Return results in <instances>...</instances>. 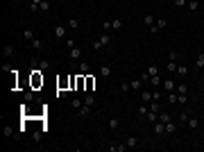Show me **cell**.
Returning a JSON list of instances; mask_svg holds the SVG:
<instances>
[{
  "label": "cell",
  "instance_id": "35",
  "mask_svg": "<svg viewBox=\"0 0 204 152\" xmlns=\"http://www.w3.org/2000/svg\"><path fill=\"white\" fill-rule=\"evenodd\" d=\"M175 91L181 96V93H188V86H186V84H177V89H175Z\"/></svg>",
  "mask_w": 204,
  "mask_h": 152
},
{
  "label": "cell",
  "instance_id": "10",
  "mask_svg": "<svg viewBox=\"0 0 204 152\" xmlns=\"http://www.w3.org/2000/svg\"><path fill=\"white\" fill-rule=\"evenodd\" d=\"M100 75H102V77H111V66L109 64H102L100 66Z\"/></svg>",
  "mask_w": 204,
  "mask_h": 152
},
{
  "label": "cell",
  "instance_id": "1",
  "mask_svg": "<svg viewBox=\"0 0 204 152\" xmlns=\"http://www.w3.org/2000/svg\"><path fill=\"white\" fill-rule=\"evenodd\" d=\"M152 129H154V134H157V136H166V123H161V120L152 123Z\"/></svg>",
  "mask_w": 204,
  "mask_h": 152
},
{
  "label": "cell",
  "instance_id": "30",
  "mask_svg": "<svg viewBox=\"0 0 204 152\" xmlns=\"http://www.w3.org/2000/svg\"><path fill=\"white\" fill-rule=\"evenodd\" d=\"M150 82H152V86H154V89H159V86H161V77H159V75L150 77Z\"/></svg>",
  "mask_w": 204,
  "mask_h": 152
},
{
  "label": "cell",
  "instance_id": "25",
  "mask_svg": "<svg viewBox=\"0 0 204 152\" xmlns=\"http://www.w3.org/2000/svg\"><path fill=\"white\" fill-rule=\"evenodd\" d=\"M39 71H50V61H48V59H41V61H39Z\"/></svg>",
  "mask_w": 204,
  "mask_h": 152
},
{
  "label": "cell",
  "instance_id": "37",
  "mask_svg": "<svg viewBox=\"0 0 204 152\" xmlns=\"http://www.w3.org/2000/svg\"><path fill=\"white\" fill-rule=\"evenodd\" d=\"M3 134H5V136L9 139V136H12V134H14V129H12V127H9V125H5V127H3Z\"/></svg>",
  "mask_w": 204,
  "mask_h": 152
},
{
  "label": "cell",
  "instance_id": "4",
  "mask_svg": "<svg viewBox=\"0 0 204 152\" xmlns=\"http://www.w3.org/2000/svg\"><path fill=\"white\" fill-rule=\"evenodd\" d=\"M23 39L25 41H34L36 39V32L32 30V27H25V30H23Z\"/></svg>",
  "mask_w": 204,
  "mask_h": 152
},
{
  "label": "cell",
  "instance_id": "45",
  "mask_svg": "<svg viewBox=\"0 0 204 152\" xmlns=\"http://www.w3.org/2000/svg\"><path fill=\"white\" fill-rule=\"evenodd\" d=\"M186 3H188V0H175V7H184Z\"/></svg>",
  "mask_w": 204,
  "mask_h": 152
},
{
  "label": "cell",
  "instance_id": "14",
  "mask_svg": "<svg viewBox=\"0 0 204 152\" xmlns=\"http://www.w3.org/2000/svg\"><path fill=\"white\" fill-rule=\"evenodd\" d=\"M148 111H150V104L141 102V104H139V116H143V118H145V116H148Z\"/></svg>",
  "mask_w": 204,
  "mask_h": 152
},
{
  "label": "cell",
  "instance_id": "5",
  "mask_svg": "<svg viewBox=\"0 0 204 152\" xmlns=\"http://www.w3.org/2000/svg\"><path fill=\"white\" fill-rule=\"evenodd\" d=\"M98 41L102 43V48H107V45L111 43V34H109V32H102V34L98 36Z\"/></svg>",
  "mask_w": 204,
  "mask_h": 152
},
{
  "label": "cell",
  "instance_id": "29",
  "mask_svg": "<svg viewBox=\"0 0 204 152\" xmlns=\"http://www.w3.org/2000/svg\"><path fill=\"white\" fill-rule=\"evenodd\" d=\"M195 66H197L200 71L204 68V52H202V55H197V59H195Z\"/></svg>",
  "mask_w": 204,
  "mask_h": 152
},
{
  "label": "cell",
  "instance_id": "41",
  "mask_svg": "<svg viewBox=\"0 0 204 152\" xmlns=\"http://www.w3.org/2000/svg\"><path fill=\"white\" fill-rule=\"evenodd\" d=\"M177 102H179V104H186V93H181V96L177 93Z\"/></svg>",
  "mask_w": 204,
  "mask_h": 152
},
{
  "label": "cell",
  "instance_id": "12",
  "mask_svg": "<svg viewBox=\"0 0 204 152\" xmlns=\"http://www.w3.org/2000/svg\"><path fill=\"white\" fill-rule=\"evenodd\" d=\"M141 102L150 104L152 102V91H141Z\"/></svg>",
  "mask_w": 204,
  "mask_h": 152
},
{
  "label": "cell",
  "instance_id": "49",
  "mask_svg": "<svg viewBox=\"0 0 204 152\" xmlns=\"http://www.w3.org/2000/svg\"><path fill=\"white\" fill-rule=\"evenodd\" d=\"M202 71H204V68H202Z\"/></svg>",
  "mask_w": 204,
  "mask_h": 152
},
{
  "label": "cell",
  "instance_id": "19",
  "mask_svg": "<svg viewBox=\"0 0 204 152\" xmlns=\"http://www.w3.org/2000/svg\"><path fill=\"white\" fill-rule=\"evenodd\" d=\"M3 55L7 57V59H9V57H14V43H9V45H5V50H3Z\"/></svg>",
  "mask_w": 204,
  "mask_h": 152
},
{
  "label": "cell",
  "instance_id": "3",
  "mask_svg": "<svg viewBox=\"0 0 204 152\" xmlns=\"http://www.w3.org/2000/svg\"><path fill=\"white\" fill-rule=\"evenodd\" d=\"M32 86H43V75H41V71H34V75H32Z\"/></svg>",
  "mask_w": 204,
  "mask_h": 152
},
{
  "label": "cell",
  "instance_id": "13",
  "mask_svg": "<svg viewBox=\"0 0 204 152\" xmlns=\"http://www.w3.org/2000/svg\"><path fill=\"white\" fill-rule=\"evenodd\" d=\"M175 132H177V125H175L172 120H170V123H166V136H172Z\"/></svg>",
  "mask_w": 204,
  "mask_h": 152
},
{
  "label": "cell",
  "instance_id": "28",
  "mask_svg": "<svg viewBox=\"0 0 204 152\" xmlns=\"http://www.w3.org/2000/svg\"><path fill=\"white\" fill-rule=\"evenodd\" d=\"M168 73H177V61L175 59H168Z\"/></svg>",
  "mask_w": 204,
  "mask_h": 152
},
{
  "label": "cell",
  "instance_id": "15",
  "mask_svg": "<svg viewBox=\"0 0 204 152\" xmlns=\"http://www.w3.org/2000/svg\"><path fill=\"white\" fill-rule=\"evenodd\" d=\"M82 104H84V100H80V98H73V100H71V107H73L75 111H80Z\"/></svg>",
  "mask_w": 204,
  "mask_h": 152
},
{
  "label": "cell",
  "instance_id": "17",
  "mask_svg": "<svg viewBox=\"0 0 204 152\" xmlns=\"http://www.w3.org/2000/svg\"><path fill=\"white\" fill-rule=\"evenodd\" d=\"M123 21H120V18H113V21H111V30H116V32H118V30H123Z\"/></svg>",
  "mask_w": 204,
  "mask_h": 152
},
{
  "label": "cell",
  "instance_id": "38",
  "mask_svg": "<svg viewBox=\"0 0 204 152\" xmlns=\"http://www.w3.org/2000/svg\"><path fill=\"white\" fill-rule=\"evenodd\" d=\"M23 98H25V102H32V100H34V93H32V91H25Z\"/></svg>",
  "mask_w": 204,
  "mask_h": 152
},
{
  "label": "cell",
  "instance_id": "24",
  "mask_svg": "<svg viewBox=\"0 0 204 152\" xmlns=\"http://www.w3.org/2000/svg\"><path fill=\"white\" fill-rule=\"evenodd\" d=\"M80 27V21L77 18H68V30H77Z\"/></svg>",
  "mask_w": 204,
  "mask_h": 152
},
{
  "label": "cell",
  "instance_id": "9",
  "mask_svg": "<svg viewBox=\"0 0 204 152\" xmlns=\"http://www.w3.org/2000/svg\"><path fill=\"white\" fill-rule=\"evenodd\" d=\"M125 143H127L129 150H134V148H139V139H136V136H127V139H125Z\"/></svg>",
  "mask_w": 204,
  "mask_h": 152
},
{
  "label": "cell",
  "instance_id": "7",
  "mask_svg": "<svg viewBox=\"0 0 204 152\" xmlns=\"http://www.w3.org/2000/svg\"><path fill=\"white\" fill-rule=\"evenodd\" d=\"M82 100H84V104H86V107H91V109H93V104H95V96H93V93H91V91H89V93H86V96H84Z\"/></svg>",
  "mask_w": 204,
  "mask_h": 152
},
{
  "label": "cell",
  "instance_id": "26",
  "mask_svg": "<svg viewBox=\"0 0 204 152\" xmlns=\"http://www.w3.org/2000/svg\"><path fill=\"white\" fill-rule=\"evenodd\" d=\"M154 25H157V30L161 32V30H163V27H166V25H168V21H166V18H157V23H154Z\"/></svg>",
  "mask_w": 204,
  "mask_h": 152
},
{
  "label": "cell",
  "instance_id": "32",
  "mask_svg": "<svg viewBox=\"0 0 204 152\" xmlns=\"http://www.w3.org/2000/svg\"><path fill=\"white\" fill-rule=\"evenodd\" d=\"M93 86H95V77H91V75H89V77H86V89L93 91Z\"/></svg>",
  "mask_w": 204,
  "mask_h": 152
},
{
  "label": "cell",
  "instance_id": "36",
  "mask_svg": "<svg viewBox=\"0 0 204 152\" xmlns=\"http://www.w3.org/2000/svg\"><path fill=\"white\" fill-rule=\"evenodd\" d=\"M188 116H191V111L186 109V111H181V113H179V120H181V123H186V120H188Z\"/></svg>",
  "mask_w": 204,
  "mask_h": 152
},
{
  "label": "cell",
  "instance_id": "46",
  "mask_svg": "<svg viewBox=\"0 0 204 152\" xmlns=\"http://www.w3.org/2000/svg\"><path fill=\"white\" fill-rule=\"evenodd\" d=\"M3 73H12V66H9V64H3Z\"/></svg>",
  "mask_w": 204,
  "mask_h": 152
},
{
  "label": "cell",
  "instance_id": "27",
  "mask_svg": "<svg viewBox=\"0 0 204 152\" xmlns=\"http://www.w3.org/2000/svg\"><path fill=\"white\" fill-rule=\"evenodd\" d=\"M89 71H91V66L86 64V61H80V73H82V75H86Z\"/></svg>",
  "mask_w": 204,
  "mask_h": 152
},
{
  "label": "cell",
  "instance_id": "18",
  "mask_svg": "<svg viewBox=\"0 0 204 152\" xmlns=\"http://www.w3.org/2000/svg\"><path fill=\"white\" fill-rule=\"evenodd\" d=\"M163 89H166V91L170 93V91H175V89H177V84H175L172 80H166V82H163Z\"/></svg>",
  "mask_w": 204,
  "mask_h": 152
},
{
  "label": "cell",
  "instance_id": "48",
  "mask_svg": "<svg viewBox=\"0 0 204 152\" xmlns=\"http://www.w3.org/2000/svg\"><path fill=\"white\" fill-rule=\"evenodd\" d=\"M111 3H116V0H111Z\"/></svg>",
  "mask_w": 204,
  "mask_h": 152
},
{
  "label": "cell",
  "instance_id": "47",
  "mask_svg": "<svg viewBox=\"0 0 204 152\" xmlns=\"http://www.w3.org/2000/svg\"><path fill=\"white\" fill-rule=\"evenodd\" d=\"M30 5H36L39 7V5H41V0H30Z\"/></svg>",
  "mask_w": 204,
  "mask_h": 152
},
{
  "label": "cell",
  "instance_id": "40",
  "mask_svg": "<svg viewBox=\"0 0 204 152\" xmlns=\"http://www.w3.org/2000/svg\"><path fill=\"white\" fill-rule=\"evenodd\" d=\"M66 93H68L66 89H59V86H57V98H66Z\"/></svg>",
  "mask_w": 204,
  "mask_h": 152
},
{
  "label": "cell",
  "instance_id": "33",
  "mask_svg": "<svg viewBox=\"0 0 204 152\" xmlns=\"http://www.w3.org/2000/svg\"><path fill=\"white\" fill-rule=\"evenodd\" d=\"M150 111H154V113H159V111H161V107H159V102H157V100H152V102H150Z\"/></svg>",
  "mask_w": 204,
  "mask_h": 152
},
{
  "label": "cell",
  "instance_id": "43",
  "mask_svg": "<svg viewBox=\"0 0 204 152\" xmlns=\"http://www.w3.org/2000/svg\"><path fill=\"white\" fill-rule=\"evenodd\" d=\"M177 75H186V66H177Z\"/></svg>",
  "mask_w": 204,
  "mask_h": 152
},
{
  "label": "cell",
  "instance_id": "8",
  "mask_svg": "<svg viewBox=\"0 0 204 152\" xmlns=\"http://www.w3.org/2000/svg\"><path fill=\"white\" fill-rule=\"evenodd\" d=\"M30 43H32V50H36V52L45 48V43H43V39H39V36H36L34 41H30Z\"/></svg>",
  "mask_w": 204,
  "mask_h": 152
},
{
  "label": "cell",
  "instance_id": "44",
  "mask_svg": "<svg viewBox=\"0 0 204 152\" xmlns=\"http://www.w3.org/2000/svg\"><path fill=\"white\" fill-rule=\"evenodd\" d=\"M129 89H132L129 82H123V84H120V91H129Z\"/></svg>",
  "mask_w": 204,
  "mask_h": 152
},
{
  "label": "cell",
  "instance_id": "21",
  "mask_svg": "<svg viewBox=\"0 0 204 152\" xmlns=\"http://www.w3.org/2000/svg\"><path fill=\"white\" fill-rule=\"evenodd\" d=\"M143 23H145V25H148V27H152L154 23H157V18H154L152 14H148V16H145V18H143Z\"/></svg>",
  "mask_w": 204,
  "mask_h": 152
},
{
  "label": "cell",
  "instance_id": "6",
  "mask_svg": "<svg viewBox=\"0 0 204 152\" xmlns=\"http://www.w3.org/2000/svg\"><path fill=\"white\" fill-rule=\"evenodd\" d=\"M125 150H129L127 143H111L109 145V152H125Z\"/></svg>",
  "mask_w": 204,
  "mask_h": 152
},
{
  "label": "cell",
  "instance_id": "42",
  "mask_svg": "<svg viewBox=\"0 0 204 152\" xmlns=\"http://www.w3.org/2000/svg\"><path fill=\"white\" fill-rule=\"evenodd\" d=\"M102 27H104V32H109V30H111V21H104Z\"/></svg>",
  "mask_w": 204,
  "mask_h": 152
},
{
  "label": "cell",
  "instance_id": "23",
  "mask_svg": "<svg viewBox=\"0 0 204 152\" xmlns=\"http://www.w3.org/2000/svg\"><path fill=\"white\" fill-rule=\"evenodd\" d=\"M39 12H50V0H41V5H39Z\"/></svg>",
  "mask_w": 204,
  "mask_h": 152
},
{
  "label": "cell",
  "instance_id": "34",
  "mask_svg": "<svg viewBox=\"0 0 204 152\" xmlns=\"http://www.w3.org/2000/svg\"><path fill=\"white\" fill-rule=\"evenodd\" d=\"M197 7H200L197 0H188V9H191V12H197Z\"/></svg>",
  "mask_w": 204,
  "mask_h": 152
},
{
  "label": "cell",
  "instance_id": "20",
  "mask_svg": "<svg viewBox=\"0 0 204 152\" xmlns=\"http://www.w3.org/2000/svg\"><path fill=\"white\" fill-rule=\"evenodd\" d=\"M159 120H161V123H170V120H172V116H170L168 111H159Z\"/></svg>",
  "mask_w": 204,
  "mask_h": 152
},
{
  "label": "cell",
  "instance_id": "11",
  "mask_svg": "<svg viewBox=\"0 0 204 152\" xmlns=\"http://www.w3.org/2000/svg\"><path fill=\"white\" fill-rule=\"evenodd\" d=\"M107 127H109V129H118V127H120V120L116 118V116H111L109 123H107Z\"/></svg>",
  "mask_w": 204,
  "mask_h": 152
},
{
  "label": "cell",
  "instance_id": "31",
  "mask_svg": "<svg viewBox=\"0 0 204 152\" xmlns=\"http://www.w3.org/2000/svg\"><path fill=\"white\" fill-rule=\"evenodd\" d=\"M129 86H132L134 91H139V89L143 86V80H132V84H129Z\"/></svg>",
  "mask_w": 204,
  "mask_h": 152
},
{
  "label": "cell",
  "instance_id": "2",
  "mask_svg": "<svg viewBox=\"0 0 204 152\" xmlns=\"http://www.w3.org/2000/svg\"><path fill=\"white\" fill-rule=\"evenodd\" d=\"M68 57H71L73 61H80V59H82V48H77V45L68 48Z\"/></svg>",
  "mask_w": 204,
  "mask_h": 152
},
{
  "label": "cell",
  "instance_id": "39",
  "mask_svg": "<svg viewBox=\"0 0 204 152\" xmlns=\"http://www.w3.org/2000/svg\"><path fill=\"white\" fill-rule=\"evenodd\" d=\"M148 73H150V77H154V75H159V68H157V66H150Z\"/></svg>",
  "mask_w": 204,
  "mask_h": 152
},
{
  "label": "cell",
  "instance_id": "22",
  "mask_svg": "<svg viewBox=\"0 0 204 152\" xmlns=\"http://www.w3.org/2000/svg\"><path fill=\"white\" fill-rule=\"evenodd\" d=\"M55 36H59V39H61V36H66V27H64V25H57V27H55Z\"/></svg>",
  "mask_w": 204,
  "mask_h": 152
},
{
  "label": "cell",
  "instance_id": "16",
  "mask_svg": "<svg viewBox=\"0 0 204 152\" xmlns=\"http://www.w3.org/2000/svg\"><path fill=\"white\" fill-rule=\"evenodd\" d=\"M188 127H191V129H197V127H200V118L188 116Z\"/></svg>",
  "mask_w": 204,
  "mask_h": 152
}]
</instances>
